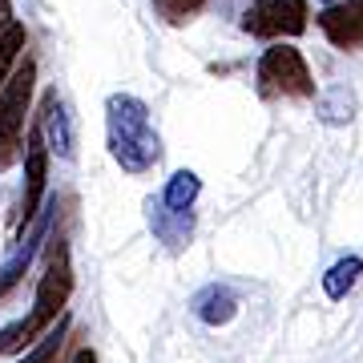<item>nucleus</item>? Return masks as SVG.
Returning <instances> with one entry per match:
<instances>
[{
  "label": "nucleus",
  "mask_w": 363,
  "mask_h": 363,
  "mask_svg": "<svg viewBox=\"0 0 363 363\" xmlns=\"http://www.w3.org/2000/svg\"><path fill=\"white\" fill-rule=\"evenodd\" d=\"M105 121H109V154L125 174H145L157 166L162 142H157L154 125H150V109L145 101L130 93H113L105 105Z\"/></svg>",
  "instance_id": "f257e3e1"
},
{
  "label": "nucleus",
  "mask_w": 363,
  "mask_h": 363,
  "mask_svg": "<svg viewBox=\"0 0 363 363\" xmlns=\"http://www.w3.org/2000/svg\"><path fill=\"white\" fill-rule=\"evenodd\" d=\"M69 298H73V262H69L65 238H57V242H49V262H45V274H40V283H37L33 311L25 319V347L33 339H40L65 315Z\"/></svg>",
  "instance_id": "f03ea898"
},
{
  "label": "nucleus",
  "mask_w": 363,
  "mask_h": 363,
  "mask_svg": "<svg viewBox=\"0 0 363 363\" xmlns=\"http://www.w3.org/2000/svg\"><path fill=\"white\" fill-rule=\"evenodd\" d=\"M262 81L271 85L274 93L283 97H311L315 93V81H311V69L303 61V52L295 45H271L262 52V65H259Z\"/></svg>",
  "instance_id": "7ed1b4c3"
},
{
  "label": "nucleus",
  "mask_w": 363,
  "mask_h": 363,
  "mask_svg": "<svg viewBox=\"0 0 363 363\" xmlns=\"http://www.w3.org/2000/svg\"><path fill=\"white\" fill-rule=\"evenodd\" d=\"M242 28L255 37H298L307 28V0H255Z\"/></svg>",
  "instance_id": "20e7f679"
},
{
  "label": "nucleus",
  "mask_w": 363,
  "mask_h": 363,
  "mask_svg": "<svg viewBox=\"0 0 363 363\" xmlns=\"http://www.w3.org/2000/svg\"><path fill=\"white\" fill-rule=\"evenodd\" d=\"M33 85H37V65L25 61L9 73V81L0 85V138L21 145V130H25V113L33 101Z\"/></svg>",
  "instance_id": "39448f33"
},
{
  "label": "nucleus",
  "mask_w": 363,
  "mask_h": 363,
  "mask_svg": "<svg viewBox=\"0 0 363 363\" xmlns=\"http://www.w3.org/2000/svg\"><path fill=\"white\" fill-rule=\"evenodd\" d=\"M45 186H49V142L40 133V121H33L25 142V190H21V226L40 214V202H45Z\"/></svg>",
  "instance_id": "423d86ee"
},
{
  "label": "nucleus",
  "mask_w": 363,
  "mask_h": 363,
  "mask_svg": "<svg viewBox=\"0 0 363 363\" xmlns=\"http://www.w3.org/2000/svg\"><path fill=\"white\" fill-rule=\"evenodd\" d=\"M319 28L335 49H359L363 45V0H331L319 13Z\"/></svg>",
  "instance_id": "0eeeda50"
},
{
  "label": "nucleus",
  "mask_w": 363,
  "mask_h": 363,
  "mask_svg": "<svg viewBox=\"0 0 363 363\" xmlns=\"http://www.w3.org/2000/svg\"><path fill=\"white\" fill-rule=\"evenodd\" d=\"M194 315L206 327H226L234 315H238V295H234L230 286L210 283V286H202V291L194 295Z\"/></svg>",
  "instance_id": "6e6552de"
},
{
  "label": "nucleus",
  "mask_w": 363,
  "mask_h": 363,
  "mask_svg": "<svg viewBox=\"0 0 363 363\" xmlns=\"http://www.w3.org/2000/svg\"><path fill=\"white\" fill-rule=\"evenodd\" d=\"M37 121H40V133H45L49 150H57L61 157L73 154V133H69V117L61 113V101H57V93H45Z\"/></svg>",
  "instance_id": "1a4fd4ad"
},
{
  "label": "nucleus",
  "mask_w": 363,
  "mask_h": 363,
  "mask_svg": "<svg viewBox=\"0 0 363 363\" xmlns=\"http://www.w3.org/2000/svg\"><path fill=\"white\" fill-rule=\"evenodd\" d=\"M198 194H202V178H198L194 169H178V174L166 182V190H162V206H166L169 214H190Z\"/></svg>",
  "instance_id": "9d476101"
},
{
  "label": "nucleus",
  "mask_w": 363,
  "mask_h": 363,
  "mask_svg": "<svg viewBox=\"0 0 363 363\" xmlns=\"http://www.w3.org/2000/svg\"><path fill=\"white\" fill-rule=\"evenodd\" d=\"M359 274H363V259L359 255H347V259H339L335 267H331V271L323 274V295L327 298H347V291L355 283H359Z\"/></svg>",
  "instance_id": "9b49d317"
},
{
  "label": "nucleus",
  "mask_w": 363,
  "mask_h": 363,
  "mask_svg": "<svg viewBox=\"0 0 363 363\" xmlns=\"http://www.w3.org/2000/svg\"><path fill=\"white\" fill-rule=\"evenodd\" d=\"M65 331H69V315H61V319H57L45 335L33 339L28 355H21L16 363H52V359H57V351H61V343H65Z\"/></svg>",
  "instance_id": "f8f14e48"
},
{
  "label": "nucleus",
  "mask_w": 363,
  "mask_h": 363,
  "mask_svg": "<svg viewBox=\"0 0 363 363\" xmlns=\"http://www.w3.org/2000/svg\"><path fill=\"white\" fill-rule=\"evenodd\" d=\"M25 25H16V21H9L4 25V33H0V85L9 81V73H13L16 57H21V49H25Z\"/></svg>",
  "instance_id": "ddd939ff"
},
{
  "label": "nucleus",
  "mask_w": 363,
  "mask_h": 363,
  "mask_svg": "<svg viewBox=\"0 0 363 363\" xmlns=\"http://www.w3.org/2000/svg\"><path fill=\"white\" fill-rule=\"evenodd\" d=\"M154 9L169 25H186V21H194L202 13V0H154Z\"/></svg>",
  "instance_id": "4468645a"
},
{
  "label": "nucleus",
  "mask_w": 363,
  "mask_h": 363,
  "mask_svg": "<svg viewBox=\"0 0 363 363\" xmlns=\"http://www.w3.org/2000/svg\"><path fill=\"white\" fill-rule=\"evenodd\" d=\"M28 259H33V247H28L25 255H16V259L9 262L4 271H0V298H4V295H9V291L16 286V283H21V279H25V271H28Z\"/></svg>",
  "instance_id": "2eb2a0df"
},
{
  "label": "nucleus",
  "mask_w": 363,
  "mask_h": 363,
  "mask_svg": "<svg viewBox=\"0 0 363 363\" xmlns=\"http://www.w3.org/2000/svg\"><path fill=\"white\" fill-rule=\"evenodd\" d=\"M25 347V319H16L0 331V355H9V351H21Z\"/></svg>",
  "instance_id": "dca6fc26"
},
{
  "label": "nucleus",
  "mask_w": 363,
  "mask_h": 363,
  "mask_svg": "<svg viewBox=\"0 0 363 363\" xmlns=\"http://www.w3.org/2000/svg\"><path fill=\"white\" fill-rule=\"evenodd\" d=\"M16 157H21V145H13V142H4V138H0V169H9Z\"/></svg>",
  "instance_id": "f3484780"
},
{
  "label": "nucleus",
  "mask_w": 363,
  "mask_h": 363,
  "mask_svg": "<svg viewBox=\"0 0 363 363\" xmlns=\"http://www.w3.org/2000/svg\"><path fill=\"white\" fill-rule=\"evenodd\" d=\"M69 363H97V355H93L89 347H81V351H77V355H73Z\"/></svg>",
  "instance_id": "a211bd4d"
},
{
  "label": "nucleus",
  "mask_w": 363,
  "mask_h": 363,
  "mask_svg": "<svg viewBox=\"0 0 363 363\" xmlns=\"http://www.w3.org/2000/svg\"><path fill=\"white\" fill-rule=\"evenodd\" d=\"M327 4H331V0H327Z\"/></svg>",
  "instance_id": "6ab92c4d"
}]
</instances>
